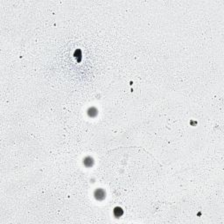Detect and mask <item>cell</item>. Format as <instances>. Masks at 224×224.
I'll list each match as a JSON object with an SVG mask.
<instances>
[{
    "label": "cell",
    "instance_id": "1",
    "mask_svg": "<svg viewBox=\"0 0 224 224\" xmlns=\"http://www.w3.org/2000/svg\"><path fill=\"white\" fill-rule=\"evenodd\" d=\"M95 197L97 200H103L105 197V192L103 189H97L95 192Z\"/></svg>",
    "mask_w": 224,
    "mask_h": 224
},
{
    "label": "cell",
    "instance_id": "2",
    "mask_svg": "<svg viewBox=\"0 0 224 224\" xmlns=\"http://www.w3.org/2000/svg\"><path fill=\"white\" fill-rule=\"evenodd\" d=\"M84 165L87 166V167H89L93 165V159L90 157H87L84 159Z\"/></svg>",
    "mask_w": 224,
    "mask_h": 224
},
{
    "label": "cell",
    "instance_id": "3",
    "mask_svg": "<svg viewBox=\"0 0 224 224\" xmlns=\"http://www.w3.org/2000/svg\"><path fill=\"white\" fill-rule=\"evenodd\" d=\"M88 114L89 117H94L97 115V109L96 108H90L88 110Z\"/></svg>",
    "mask_w": 224,
    "mask_h": 224
},
{
    "label": "cell",
    "instance_id": "4",
    "mask_svg": "<svg viewBox=\"0 0 224 224\" xmlns=\"http://www.w3.org/2000/svg\"><path fill=\"white\" fill-rule=\"evenodd\" d=\"M123 210H122L121 207H116L115 209H114V214H115L117 217H120V216L123 214Z\"/></svg>",
    "mask_w": 224,
    "mask_h": 224
}]
</instances>
